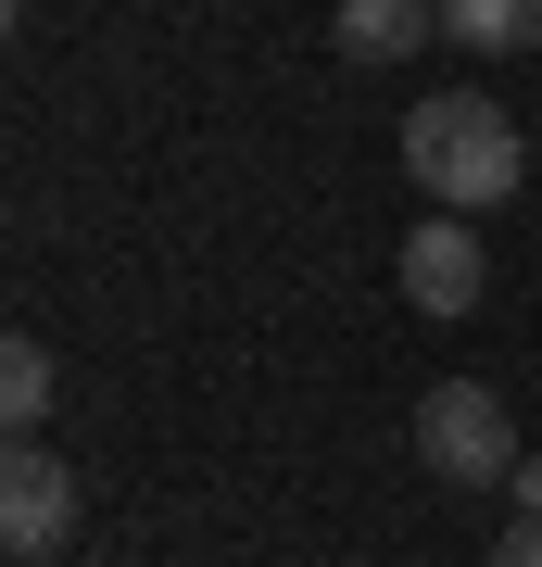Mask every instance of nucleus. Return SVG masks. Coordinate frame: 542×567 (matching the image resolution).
Returning a JSON list of instances; mask_svg holds the SVG:
<instances>
[{"label":"nucleus","mask_w":542,"mask_h":567,"mask_svg":"<svg viewBox=\"0 0 542 567\" xmlns=\"http://www.w3.org/2000/svg\"><path fill=\"white\" fill-rule=\"evenodd\" d=\"M354 63H403L417 39H442V0H341V25H328Z\"/></svg>","instance_id":"obj_5"},{"label":"nucleus","mask_w":542,"mask_h":567,"mask_svg":"<svg viewBox=\"0 0 542 567\" xmlns=\"http://www.w3.org/2000/svg\"><path fill=\"white\" fill-rule=\"evenodd\" d=\"M504 492H518V505L542 517V454H518V480H504Z\"/></svg>","instance_id":"obj_9"},{"label":"nucleus","mask_w":542,"mask_h":567,"mask_svg":"<svg viewBox=\"0 0 542 567\" xmlns=\"http://www.w3.org/2000/svg\"><path fill=\"white\" fill-rule=\"evenodd\" d=\"M391 278H403V303H417V316H480L492 252H480V227H467V215H429V227H403Z\"/></svg>","instance_id":"obj_3"},{"label":"nucleus","mask_w":542,"mask_h":567,"mask_svg":"<svg viewBox=\"0 0 542 567\" xmlns=\"http://www.w3.org/2000/svg\"><path fill=\"white\" fill-rule=\"evenodd\" d=\"M417 466L442 492H504L518 480V416H504V391H480V379H442L417 404Z\"/></svg>","instance_id":"obj_2"},{"label":"nucleus","mask_w":542,"mask_h":567,"mask_svg":"<svg viewBox=\"0 0 542 567\" xmlns=\"http://www.w3.org/2000/svg\"><path fill=\"white\" fill-rule=\"evenodd\" d=\"M492 567H542V517H518V529H504V543H492Z\"/></svg>","instance_id":"obj_8"},{"label":"nucleus","mask_w":542,"mask_h":567,"mask_svg":"<svg viewBox=\"0 0 542 567\" xmlns=\"http://www.w3.org/2000/svg\"><path fill=\"white\" fill-rule=\"evenodd\" d=\"M63 529H76V466L13 442V466H0V543L39 567V555H63Z\"/></svg>","instance_id":"obj_4"},{"label":"nucleus","mask_w":542,"mask_h":567,"mask_svg":"<svg viewBox=\"0 0 542 567\" xmlns=\"http://www.w3.org/2000/svg\"><path fill=\"white\" fill-rule=\"evenodd\" d=\"M63 404V379H51V353L39 341H0V416L25 429V442H39V416Z\"/></svg>","instance_id":"obj_7"},{"label":"nucleus","mask_w":542,"mask_h":567,"mask_svg":"<svg viewBox=\"0 0 542 567\" xmlns=\"http://www.w3.org/2000/svg\"><path fill=\"white\" fill-rule=\"evenodd\" d=\"M454 51H542V0H442Z\"/></svg>","instance_id":"obj_6"},{"label":"nucleus","mask_w":542,"mask_h":567,"mask_svg":"<svg viewBox=\"0 0 542 567\" xmlns=\"http://www.w3.org/2000/svg\"><path fill=\"white\" fill-rule=\"evenodd\" d=\"M403 177L442 215H492V203L530 189V140H518V114H504L492 89H429V102L403 114Z\"/></svg>","instance_id":"obj_1"}]
</instances>
